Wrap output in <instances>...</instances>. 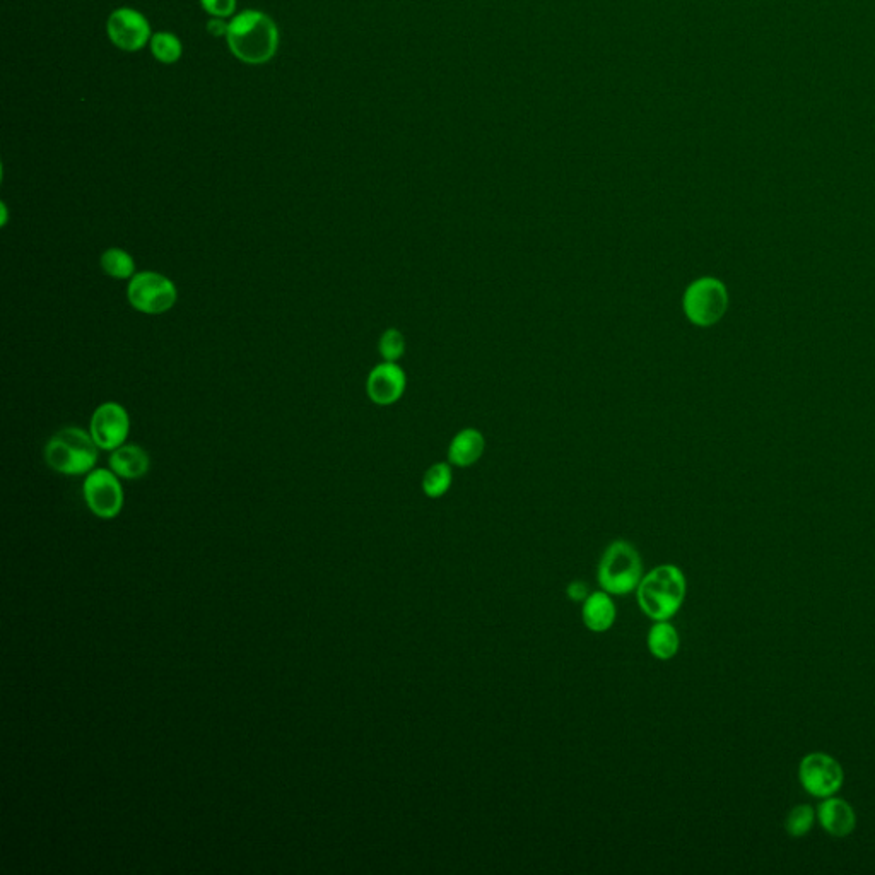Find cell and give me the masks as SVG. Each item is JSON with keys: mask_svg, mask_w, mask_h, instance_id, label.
Listing matches in <instances>:
<instances>
[{"mask_svg": "<svg viewBox=\"0 0 875 875\" xmlns=\"http://www.w3.org/2000/svg\"><path fill=\"white\" fill-rule=\"evenodd\" d=\"M378 351L388 363H397L406 353V339L402 332L397 329L385 330L378 341Z\"/></svg>", "mask_w": 875, "mask_h": 875, "instance_id": "21", "label": "cell"}, {"mask_svg": "<svg viewBox=\"0 0 875 875\" xmlns=\"http://www.w3.org/2000/svg\"><path fill=\"white\" fill-rule=\"evenodd\" d=\"M151 53L161 64H175L183 53L182 42L178 36L166 31H159L151 38Z\"/></svg>", "mask_w": 875, "mask_h": 875, "instance_id": "19", "label": "cell"}, {"mask_svg": "<svg viewBox=\"0 0 875 875\" xmlns=\"http://www.w3.org/2000/svg\"><path fill=\"white\" fill-rule=\"evenodd\" d=\"M616 605L612 602L611 594L605 590L588 595L582 607L583 624L592 633H605L612 628L616 621Z\"/></svg>", "mask_w": 875, "mask_h": 875, "instance_id": "14", "label": "cell"}, {"mask_svg": "<svg viewBox=\"0 0 875 875\" xmlns=\"http://www.w3.org/2000/svg\"><path fill=\"white\" fill-rule=\"evenodd\" d=\"M814 821H816V812L811 805L800 804L788 812L785 828L792 838H802L811 831Z\"/></svg>", "mask_w": 875, "mask_h": 875, "instance_id": "20", "label": "cell"}, {"mask_svg": "<svg viewBox=\"0 0 875 875\" xmlns=\"http://www.w3.org/2000/svg\"><path fill=\"white\" fill-rule=\"evenodd\" d=\"M108 465L120 479L136 481L147 476V472L151 469V457L141 445L125 443L110 453Z\"/></svg>", "mask_w": 875, "mask_h": 875, "instance_id": "13", "label": "cell"}, {"mask_svg": "<svg viewBox=\"0 0 875 875\" xmlns=\"http://www.w3.org/2000/svg\"><path fill=\"white\" fill-rule=\"evenodd\" d=\"M484 450H486V440L481 431L472 428L462 429L450 443L448 459L457 467H470L481 459Z\"/></svg>", "mask_w": 875, "mask_h": 875, "instance_id": "15", "label": "cell"}, {"mask_svg": "<svg viewBox=\"0 0 875 875\" xmlns=\"http://www.w3.org/2000/svg\"><path fill=\"white\" fill-rule=\"evenodd\" d=\"M110 42L124 52H137L151 42V26L146 16L136 9L120 7L106 21Z\"/></svg>", "mask_w": 875, "mask_h": 875, "instance_id": "10", "label": "cell"}, {"mask_svg": "<svg viewBox=\"0 0 875 875\" xmlns=\"http://www.w3.org/2000/svg\"><path fill=\"white\" fill-rule=\"evenodd\" d=\"M127 300L142 315H163L177 305V284L161 272H137L127 286Z\"/></svg>", "mask_w": 875, "mask_h": 875, "instance_id": "5", "label": "cell"}, {"mask_svg": "<svg viewBox=\"0 0 875 875\" xmlns=\"http://www.w3.org/2000/svg\"><path fill=\"white\" fill-rule=\"evenodd\" d=\"M643 578L641 556L633 544L612 542L599 564V583L607 594L628 595L635 592Z\"/></svg>", "mask_w": 875, "mask_h": 875, "instance_id": "4", "label": "cell"}, {"mask_svg": "<svg viewBox=\"0 0 875 875\" xmlns=\"http://www.w3.org/2000/svg\"><path fill=\"white\" fill-rule=\"evenodd\" d=\"M89 433L100 450L113 452L127 443L130 433V416L118 402H103L96 407L89 421Z\"/></svg>", "mask_w": 875, "mask_h": 875, "instance_id": "9", "label": "cell"}, {"mask_svg": "<svg viewBox=\"0 0 875 875\" xmlns=\"http://www.w3.org/2000/svg\"><path fill=\"white\" fill-rule=\"evenodd\" d=\"M202 9L212 18H230L236 11V0H200Z\"/></svg>", "mask_w": 875, "mask_h": 875, "instance_id": "22", "label": "cell"}, {"mask_svg": "<svg viewBox=\"0 0 875 875\" xmlns=\"http://www.w3.org/2000/svg\"><path fill=\"white\" fill-rule=\"evenodd\" d=\"M100 447L89 429L67 426L57 431L45 445V462L64 476H83L96 469Z\"/></svg>", "mask_w": 875, "mask_h": 875, "instance_id": "3", "label": "cell"}, {"mask_svg": "<svg viewBox=\"0 0 875 875\" xmlns=\"http://www.w3.org/2000/svg\"><path fill=\"white\" fill-rule=\"evenodd\" d=\"M84 500L89 510L101 520H112L124 508V488L112 469H93L83 484Z\"/></svg>", "mask_w": 875, "mask_h": 875, "instance_id": "6", "label": "cell"}, {"mask_svg": "<svg viewBox=\"0 0 875 875\" xmlns=\"http://www.w3.org/2000/svg\"><path fill=\"white\" fill-rule=\"evenodd\" d=\"M688 582L676 564H662L641 578L636 597L641 611L653 621H669L681 609Z\"/></svg>", "mask_w": 875, "mask_h": 875, "instance_id": "2", "label": "cell"}, {"mask_svg": "<svg viewBox=\"0 0 875 875\" xmlns=\"http://www.w3.org/2000/svg\"><path fill=\"white\" fill-rule=\"evenodd\" d=\"M568 595H570L573 600L587 599V597H585V595H587V585H585V583H573V585L568 588Z\"/></svg>", "mask_w": 875, "mask_h": 875, "instance_id": "24", "label": "cell"}, {"mask_svg": "<svg viewBox=\"0 0 875 875\" xmlns=\"http://www.w3.org/2000/svg\"><path fill=\"white\" fill-rule=\"evenodd\" d=\"M207 31H209V35L214 36V38H219V36L228 35V24L224 23L221 18H212L209 23H207Z\"/></svg>", "mask_w": 875, "mask_h": 875, "instance_id": "23", "label": "cell"}, {"mask_svg": "<svg viewBox=\"0 0 875 875\" xmlns=\"http://www.w3.org/2000/svg\"><path fill=\"white\" fill-rule=\"evenodd\" d=\"M681 648L677 629L669 621H657L648 633V650L657 660L674 658Z\"/></svg>", "mask_w": 875, "mask_h": 875, "instance_id": "16", "label": "cell"}, {"mask_svg": "<svg viewBox=\"0 0 875 875\" xmlns=\"http://www.w3.org/2000/svg\"><path fill=\"white\" fill-rule=\"evenodd\" d=\"M453 474L452 467L445 462L431 465L423 477V491L431 500H438L441 496L448 493V489L452 486Z\"/></svg>", "mask_w": 875, "mask_h": 875, "instance_id": "18", "label": "cell"}, {"mask_svg": "<svg viewBox=\"0 0 875 875\" xmlns=\"http://www.w3.org/2000/svg\"><path fill=\"white\" fill-rule=\"evenodd\" d=\"M727 310V291L717 279H699L684 294V312L699 327L717 323Z\"/></svg>", "mask_w": 875, "mask_h": 875, "instance_id": "7", "label": "cell"}, {"mask_svg": "<svg viewBox=\"0 0 875 875\" xmlns=\"http://www.w3.org/2000/svg\"><path fill=\"white\" fill-rule=\"evenodd\" d=\"M800 785L817 799H828L840 792L845 782L841 764L826 752H811L799 764Z\"/></svg>", "mask_w": 875, "mask_h": 875, "instance_id": "8", "label": "cell"}, {"mask_svg": "<svg viewBox=\"0 0 875 875\" xmlns=\"http://www.w3.org/2000/svg\"><path fill=\"white\" fill-rule=\"evenodd\" d=\"M101 271L118 281H130L137 274L136 259L124 248H106L100 257Z\"/></svg>", "mask_w": 875, "mask_h": 875, "instance_id": "17", "label": "cell"}, {"mask_svg": "<svg viewBox=\"0 0 875 875\" xmlns=\"http://www.w3.org/2000/svg\"><path fill=\"white\" fill-rule=\"evenodd\" d=\"M226 42L236 59L260 65L274 59L279 48L277 24L260 11H243L228 24Z\"/></svg>", "mask_w": 875, "mask_h": 875, "instance_id": "1", "label": "cell"}, {"mask_svg": "<svg viewBox=\"0 0 875 875\" xmlns=\"http://www.w3.org/2000/svg\"><path fill=\"white\" fill-rule=\"evenodd\" d=\"M407 378L397 363L375 366L366 380V394L376 406H392L406 392Z\"/></svg>", "mask_w": 875, "mask_h": 875, "instance_id": "11", "label": "cell"}, {"mask_svg": "<svg viewBox=\"0 0 875 875\" xmlns=\"http://www.w3.org/2000/svg\"><path fill=\"white\" fill-rule=\"evenodd\" d=\"M817 821L834 838H846L857 828V816L852 805L834 795L823 799V804L819 805Z\"/></svg>", "mask_w": 875, "mask_h": 875, "instance_id": "12", "label": "cell"}]
</instances>
